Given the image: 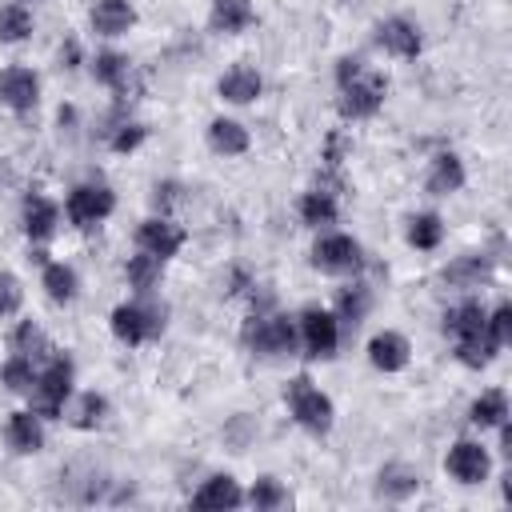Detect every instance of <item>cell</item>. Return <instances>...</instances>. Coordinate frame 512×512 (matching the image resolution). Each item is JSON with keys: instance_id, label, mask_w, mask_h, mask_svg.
<instances>
[{"instance_id": "cell-1", "label": "cell", "mask_w": 512, "mask_h": 512, "mask_svg": "<svg viewBox=\"0 0 512 512\" xmlns=\"http://www.w3.org/2000/svg\"><path fill=\"white\" fill-rule=\"evenodd\" d=\"M484 316H488V308L480 300H460L444 312V332L452 336L456 360L464 368H488L496 360V344L484 332Z\"/></svg>"}, {"instance_id": "cell-2", "label": "cell", "mask_w": 512, "mask_h": 512, "mask_svg": "<svg viewBox=\"0 0 512 512\" xmlns=\"http://www.w3.org/2000/svg\"><path fill=\"white\" fill-rule=\"evenodd\" d=\"M72 380H76L72 356L68 352H52L40 364V372H36V380L28 388V408L36 416H44V420H60L64 416V404L72 396Z\"/></svg>"}, {"instance_id": "cell-3", "label": "cell", "mask_w": 512, "mask_h": 512, "mask_svg": "<svg viewBox=\"0 0 512 512\" xmlns=\"http://www.w3.org/2000/svg\"><path fill=\"white\" fill-rule=\"evenodd\" d=\"M164 324H168V308H164L160 300H148V296L124 300V304H116L112 316H108L112 336H116L120 344H128V348H140V344H148V340H160Z\"/></svg>"}, {"instance_id": "cell-4", "label": "cell", "mask_w": 512, "mask_h": 512, "mask_svg": "<svg viewBox=\"0 0 512 512\" xmlns=\"http://www.w3.org/2000/svg\"><path fill=\"white\" fill-rule=\"evenodd\" d=\"M244 348L252 356L264 360H284L300 352V336H296V320L284 312H256L244 328Z\"/></svg>"}, {"instance_id": "cell-5", "label": "cell", "mask_w": 512, "mask_h": 512, "mask_svg": "<svg viewBox=\"0 0 512 512\" xmlns=\"http://www.w3.org/2000/svg\"><path fill=\"white\" fill-rule=\"evenodd\" d=\"M284 404L292 412V420L308 432V436H328L336 424V408L328 400V392H320L308 376H292L284 388Z\"/></svg>"}, {"instance_id": "cell-6", "label": "cell", "mask_w": 512, "mask_h": 512, "mask_svg": "<svg viewBox=\"0 0 512 512\" xmlns=\"http://www.w3.org/2000/svg\"><path fill=\"white\" fill-rule=\"evenodd\" d=\"M296 336H300V348L308 360H332L340 348V320H336V312L308 304L296 316Z\"/></svg>"}, {"instance_id": "cell-7", "label": "cell", "mask_w": 512, "mask_h": 512, "mask_svg": "<svg viewBox=\"0 0 512 512\" xmlns=\"http://www.w3.org/2000/svg\"><path fill=\"white\" fill-rule=\"evenodd\" d=\"M312 268L324 276H356L364 268V248L348 232H324L312 244Z\"/></svg>"}, {"instance_id": "cell-8", "label": "cell", "mask_w": 512, "mask_h": 512, "mask_svg": "<svg viewBox=\"0 0 512 512\" xmlns=\"http://www.w3.org/2000/svg\"><path fill=\"white\" fill-rule=\"evenodd\" d=\"M384 96H388V80H384L380 72H368V68H364L356 80L340 84L336 108H340L344 120H368V116H376V112L384 108Z\"/></svg>"}, {"instance_id": "cell-9", "label": "cell", "mask_w": 512, "mask_h": 512, "mask_svg": "<svg viewBox=\"0 0 512 512\" xmlns=\"http://www.w3.org/2000/svg\"><path fill=\"white\" fill-rule=\"evenodd\" d=\"M116 212V192L108 184H76L64 196V216L76 228H96Z\"/></svg>"}, {"instance_id": "cell-10", "label": "cell", "mask_w": 512, "mask_h": 512, "mask_svg": "<svg viewBox=\"0 0 512 512\" xmlns=\"http://www.w3.org/2000/svg\"><path fill=\"white\" fill-rule=\"evenodd\" d=\"M444 468L460 484H484L488 472H492V456H488V448L480 440H456L448 448V456H444Z\"/></svg>"}, {"instance_id": "cell-11", "label": "cell", "mask_w": 512, "mask_h": 512, "mask_svg": "<svg viewBox=\"0 0 512 512\" xmlns=\"http://www.w3.org/2000/svg\"><path fill=\"white\" fill-rule=\"evenodd\" d=\"M376 48H384L388 56H400V60H416L424 48V32L408 16H388L376 24Z\"/></svg>"}, {"instance_id": "cell-12", "label": "cell", "mask_w": 512, "mask_h": 512, "mask_svg": "<svg viewBox=\"0 0 512 512\" xmlns=\"http://www.w3.org/2000/svg\"><path fill=\"white\" fill-rule=\"evenodd\" d=\"M20 228L32 244H48L60 228V204L48 200L44 192H28L24 204H20Z\"/></svg>"}, {"instance_id": "cell-13", "label": "cell", "mask_w": 512, "mask_h": 512, "mask_svg": "<svg viewBox=\"0 0 512 512\" xmlns=\"http://www.w3.org/2000/svg\"><path fill=\"white\" fill-rule=\"evenodd\" d=\"M184 240H188L184 228L176 220H168V216H152V220H144L136 228V248L156 256V260H172L184 248Z\"/></svg>"}, {"instance_id": "cell-14", "label": "cell", "mask_w": 512, "mask_h": 512, "mask_svg": "<svg viewBox=\"0 0 512 512\" xmlns=\"http://www.w3.org/2000/svg\"><path fill=\"white\" fill-rule=\"evenodd\" d=\"M0 104L16 116H28L40 104V76L32 68H4L0 72Z\"/></svg>"}, {"instance_id": "cell-15", "label": "cell", "mask_w": 512, "mask_h": 512, "mask_svg": "<svg viewBox=\"0 0 512 512\" xmlns=\"http://www.w3.org/2000/svg\"><path fill=\"white\" fill-rule=\"evenodd\" d=\"M408 360H412V344H408V336H404V332L384 328V332H376V336L368 340V364H372L376 372H384V376L404 372V368H408Z\"/></svg>"}, {"instance_id": "cell-16", "label": "cell", "mask_w": 512, "mask_h": 512, "mask_svg": "<svg viewBox=\"0 0 512 512\" xmlns=\"http://www.w3.org/2000/svg\"><path fill=\"white\" fill-rule=\"evenodd\" d=\"M4 444L16 452V456H32L44 448V416H36L32 408H20L8 416L4 424Z\"/></svg>"}, {"instance_id": "cell-17", "label": "cell", "mask_w": 512, "mask_h": 512, "mask_svg": "<svg viewBox=\"0 0 512 512\" xmlns=\"http://www.w3.org/2000/svg\"><path fill=\"white\" fill-rule=\"evenodd\" d=\"M492 272H496V264H492V256H484V252H464V256H456L452 264H444V272H440V280L448 284V288H480V284H488L492 280Z\"/></svg>"}, {"instance_id": "cell-18", "label": "cell", "mask_w": 512, "mask_h": 512, "mask_svg": "<svg viewBox=\"0 0 512 512\" xmlns=\"http://www.w3.org/2000/svg\"><path fill=\"white\" fill-rule=\"evenodd\" d=\"M464 180H468L464 160L456 152H436L428 164V176H424V192L428 196H452L464 188Z\"/></svg>"}, {"instance_id": "cell-19", "label": "cell", "mask_w": 512, "mask_h": 512, "mask_svg": "<svg viewBox=\"0 0 512 512\" xmlns=\"http://www.w3.org/2000/svg\"><path fill=\"white\" fill-rule=\"evenodd\" d=\"M372 492H376L380 500H392V504H400V500H408V496H416V492H420V472H416L412 464H400V460H392V464H384V468L376 472V484H372Z\"/></svg>"}, {"instance_id": "cell-20", "label": "cell", "mask_w": 512, "mask_h": 512, "mask_svg": "<svg viewBox=\"0 0 512 512\" xmlns=\"http://www.w3.org/2000/svg\"><path fill=\"white\" fill-rule=\"evenodd\" d=\"M256 24V8L252 0H212V12H208V28L216 36H240Z\"/></svg>"}, {"instance_id": "cell-21", "label": "cell", "mask_w": 512, "mask_h": 512, "mask_svg": "<svg viewBox=\"0 0 512 512\" xmlns=\"http://www.w3.org/2000/svg\"><path fill=\"white\" fill-rule=\"evenodd\" d=\"M88 24L96 36H124L132 24H136V8L128 0H96L92 12H88Z\"/></svg>"}, {"instance_id": "cell-22", "label": "cell", "mask_w": 512, "mask_h": 512, "mask_svg": "<svg viewBox=\"0 0 512 512\" xmlns=\"http://www.w3.org/2000/svg\"><path fill=\"white\" fill-rule=\"evenodd\" d=\"M216 92H220L228 104H256L260 92H264V80H260L256 68L236 64V68H228V72L216 80Z\"/></svg>"}, {"instance_id": "cell-23", "label": "cell", "mask_w": 512, "mask_h": 512, "mask_svg": "<svg viewBox=\"0 0 512 512\" xmlns=\"http://www.w3.org/2000/svg\"><path fill=\"white\" fill-rule=\"evenodd\" d=\"M104 416H108V400H104L100 392H72L60 420H68V424L80 428V432H92V428L104 424Z\"/></svg>"}, {"instance_id": "cell-24", "label": "cell", "mask_w": 512, "mask_h": 512, "mask_svg": "<svg viewBox=\"0 0 512 512\" xmlns=\"http://www.w3.org/2000/svg\"><path fill=\"white\" fill-rule=\"evenodd\" d=\"M240 504H244V492H240V484H236L228 472L208 476V480L192 492V508H240Z\"/></svg>"}, {"instance_id": "cell-25", "label": "cell", "mask_w": 512, "mask_h": 512, "mask_svg": "<svg viewBox=\"0 0 512 512\" xmlns=\"http://www.w3.org/2000/svg\"><path fill=\"white\" fill-rule=\"evenodd\" d=\"M248 144H252V136H248V128H244L240 120L216 116V120L208 124V148H212L216 156H244Z\"/></svg>"}, {"instance_id": "cell-26", "label": "cell", "mask_w": 512, "mask_h": 512, "mask_svg": "<svg viewBox=\"0 0 512 512\" xmlns=\"http://www.w3.org/2000/svg\"><path fill=\"white\" fill-rule=\"evenodd\" d=\"M40 288L48 292L52 304H72V300L80 296V276H76L72 264H64V260H48L44 272H40Z\"/></svg>"}, {"instance_id": "cell-27", "label": "cell", "mask_w": 512, "mask_h": 512, "mask_svg": "<svg viewBox=\"0 0 512 512\" xmlns=\"http://www.w3.org/2000/svg\"><path fill=\"white\" fill-rule=\"evenodd\" d=\"M300 220H304L308 228H328V224H336V220H340L336 192H328V188L304 192V196H300Z\"/></svg>"}, {"instance_id": "cell-28", "label": "cell", "mask_w": 512, "mask_h": 512, "mask_svg": "<svg viewBox=\"0 0 512 512\" xmlns=\"http://www.w3.org/2000/svg\"><path fill=\"white\" fill-rule=\"evenodd\" d=\"M124 276H128V288L136 296H152L160 276H164V260H156V256L136 248V256H128V264H124Z\"/></svg>"}, {"instance_id": "cell-29", "label": "cell", "mask_w": 512, "mask_h": 512, "mask_svg": "<svg viewBox=\"0 0 512 512\" xmlns=\"http://www.w3.org/2000/svg\"><path fill=\"white\" fill-rule=\"evenodd\" d=\"M8 348L20 352V356H32L36 364H44V360L56 352L52 340L44 336V328H40L36 320H20V324L12 328V336H8Z\"/></svg>"}, {"instance_id": "cell-30", "label": "cell", "mask_w": 512, "mask_h": 512, "mask_svg": "<svg viewBox=\"0 0 512 512\" xmlns=\"http://www.w3.org/2000/svg\"><path fill=\"white\" fill-rule=\"evenodd\" d=\"M92 76H96V84H104L112 92H124L128 88V76H132V60L124 52H112V48L108 52H96Z\"/></svg>"}, {"instance_id": "cell-31", "label": "cell", "mask_w": 512, "mask_h": 512, "mask_svg": "<svg viewBox=\"0 0 512 512\" xmlns=\"http://www.w3.org/2000/svg\"><path fill=\"white\" fill-rule=\"evenodd\" d=\"M32 8L20 4V0H8L0 4V44H24L32 36Z\"/></svg>"}, {"instance_id": "cell-32", "label": "cell", "mask_w": 512, "mask_h": 512, "mask_svg": "<svg viewBox=\"0 0 512 512\" xmlns=\"http://www.w3.org/2000/svg\"><path fill=\"white\" fill-rule=\"evenodd\" d=\"M404 240H408L416 252H432V248H440V240H444V220H440V212H416V216L408 220Z\"/></svg>"}, {"instance_id": "cell-33", "label": "cell", "mask_w": 512, "mask_h": 512, "mask_svg": "<svg viewBox=\"0 0 512 512\" xmlns=\"http://www.w3.org/2000/svg\"><path fill=\"white\" fill-rule=\"evenodd\" d=\"M468 420H472L476 428H496V424H504V420H508V396H504L500 388L480 392V396L472 400V408H468Z\"/></svg>"}, {"instance_id": "cell-34", "label": "cell", "mask_w": 512, "mask_h": 512, "mask_svg": "<svg viewBox=\"0 0 512 512\" xmlns=\"http://www.w3.org/2000/svg\"><path fill=\"white\" fill-rule=\"evenodd\" d=\"M368 312H372V288L368 284H348L340 292V300H336V320L348 324V328H356Z\"/></svg>"}, {"instance_id": "cell-35", "label": "cell", "mask_w": 512, "mask_h": 512, "mask_svg": "<svg viewBox=\"0 0 512 512\" xmlns=\"http://www.w3.org/2000/svg\"><path fill=\"white\" fill-rule=\"evenodd\" d=\"M36 372H40V364H36L32 356L12 352V356L0 364V384H4L8 392H16V396H28V388H32V380H36Z\"/></svg>"}, {"instance_id": "cell-36", "label": "cell", "mask_w": 512, "mask_h": 512, "mask_svg": "<svg viewBox=\"0 0 512 512\" xmlns=\"http://www.w3.org/2000/svg\"><path fill=\"white\" fill-rule=\"evenodd\" d=\"M244 504H252L256 512H276L288 504V488L276 480V476H260L248 492H244Z\"/></svg>"}, {"instance_id": "cell-37", "label": "cell", "mask_w": 512, "mask_h": 512, "mask_svg": "<svg viewBox=\"0 0 512 512\" xmlns=\"http://www.w3.org/2000/svg\"><path fill=\"white\" fill-rule=\"evenodd\" d=\"M20 308H24V284L16 272L0 268V320H12Z\"/></svg>"}, {"instance_id": "cell-38", "label": "cell", "mask_w": 512, "mask_h": 512, "mask_svg": "<svg viewBox=\"0 0 512 512\" xmlns=\"http://www.w3.org/2000/svg\"><path fill=\"white\" fill-rule=\"evenodd\" d=\"M484 332H488V340L496 344V352L512 340V304H496L488 316H484Z\"/></svg>"}, {"instance_id": "cell-39", "label": "cell", "mask_w": 512, "mask_h": 512, "mask_svg": "<svg viewBox=\"0 0 512 512\" xmlns=\"http://www.w3.org/2000/svg\"><path fill=\"white\" fill-rule=\"evenodd\" d=\"M144 136H148V128L144 124H120L116 132H112V152H136L140 144H144Z\"/></svg>"}, {"instance_id": "cell-40", "label": "cell", "mask_w": 512, "mask_h": 512, "mask_svg": "<svg viewBox=\"0 0 512 512\" xmlns=\"http://www.w3.org/2000/svg\"><path fill=\"white\" fill-rule=\"evenodd\" d=\"M364 72V60L360 56H344L340 64H336V84H348V80H356Z\"/></svg>"}, {"instance_id": "cell-41", "label": "cell", "mask_w": 512, "mask_h": 512, "mask_svg": "<svg viewBox=\"0 0 512 512\" xmlns=\"http://www.w3.org/2000/svg\"><path fill=\"white\" fill-rule=\"evenodd\" d=\"M340 156H344V136H332V140H328L324 160H328V164H340Z\"/></svg>"}, {"instance_id": "cell-42", "label": "cell", "mask_w": 512, "mask_h": 512, "mask_svg": "<svg viewBox=\"0 0 512 512\" xmlns=\"http://www.w3.org/2000/svg\"><path fill=\"white\" fill-rule=\"evenodd\" d=\"M20 4H24V0H20Z\"/></svg>"}]
</instances>
